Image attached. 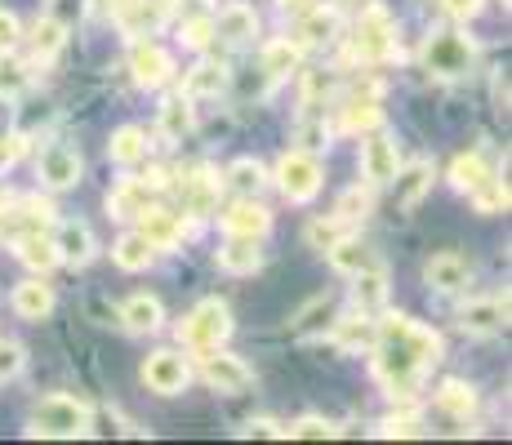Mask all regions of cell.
<instances>
[{"mask_svg": "<svg viewBox=\"0 0 512 445\" xmlns=\"http://www.w3.org/2000/svg\"><path fill=\"white\" fill-rule=\"evenodd\" d=\"M379 437H423V423L419 414H392L379 423Z\"/></svg>", "mask_w": 512, "mask_h": 445, "instance_id": "obj_48", "label": "cell"}, {"mask_svg": "<svg viewBox=\"0 0 512 445\" xmlns=\"http://www.w3.org/2000/svg\"><path fill=\"white\" fill-rule=\"evenodd\" d=\"M334 32H339V14L334 9H317L312 5L299 23V45H330Z\"/></svg>", "mask_w": 512, "mask_h": 445, "instance_id": "obj_34", "label": "cell"}, {"mask_svg": "<svg viewBox=\"0 0 512 445\" xmlns=\"http://www.w3.org/2000/svg\"><path fill=\"white\" fill-rule=\"evenodd\" d=\"M0 236H5V227H0Z\"/></svg>", "mask_w": 512, "mask_h": 445, "instance_id": "obj_56", "label": "cell"}, {"mask_svg": "<svg viewBox=\"0 0 512 445\" xmlns=\"http://www.w3.org/2000/svg\"><path fill=\"white\" fill-rule=\"evenodd\" d=\"M366 5H370V0H330L334 14H361Z\"/></svg>", "mask_w": 512, "mask_h": 445, "instance_id": "obj_53", "label": "cell"}, {"mask_svg": "<svg viewBox=\"0 0 512 445\" xmlns=\"http://www.w3.org/2000/svg\"><path fill=\"white\" fill-rule=\"evenodd\" d=\"M281 437H290V441H330V437H339V428H334L330 419H321V414H303V419H294Z\"/></svg>", "mask_w": 512, "mask_h": 445, "instance_id": "obj_43", "label": "cell"}, {"mask_svg": "<svg viewBox=\"0 0 512 445\" xmlns=\"http://www.w3.org/2000/svg\"><path fill=\"white\" fill-rule=\"evenodd\" d=\"M352 54L361 63H388L397 54V23L388 18V9L366 5L357 14V36H352Z\"/></svg>", "mask_w": 512, "mask_h": 445, "instance_id": "obj_5", "label": "cell"}, {"mask_svg": "<svg viewBox=\"0 0 512 445\" xmlns=\"http://www.w3.org/2000/svg\"><path fill=\"white\" fill-rule=\"evenodd\" d=\"M441 361L437 330L410 321V316H383L374 321V379L388 388V397L406 401L419 392L423 374Z\"/></svg>", "mask_w": 512, "mask_h": 445, "instance_id": "obj_1", "label": "cell"}, {"mask_svg": "<svg viewBox=\"0 0 512 445\" xmlns=\"http://www.w3.org/2000/svg\"><path fill=\"white\" fill-rule=\"evenodd\" d=\"M219 187H223V178H214L210 170H192L183 178V210L187 214H214Z\"/></svg>", "mask_w": 512, "mask_h": 445, "instance_id": "obj_24", "label": "cell"}, {"mask_svg": "<svg viewBox=\"0 0 512 445\" xmlns=\"http://www.w3.org/2000/svg\"><path fill=\"white\" fill-rule=\"evenodd\" d=\"M36 174H41V183L49 187V192H72V187L81 183L85 165H81V156H76L72 147L49 143L45 152L36 156Z\"/></svg>", "mask_w": 512, "mask_h": 445, "instance_id": "obj_9", "label": "cell"}, {"mask_svg": "<svg viewBox=\"0 0 512 445\" xmlns=\"http://www.w3.org/2000/svg\"><path fill=\"white\" fill-rule=\"evenodd\" d=\"M152 192L156 187H147L139 183V178H125L121 187H116L112 196H107V214H112L116 223H130V219H139V214L152 205Z\"/></svg>", "mask_w": 512, "mask_h": 445, "instance_id": "obj_22", "label": "cell"}, {"mask_svg": "<svg viewBox=\"0 0 512 445\" xmlns=\"http://www.w3.org/2000/svg\"><path fill=\"white\" fill-rule=\"evenodd\" d=\"M423 72L441 76V81H459V76L472 72V63H477V45H472L468 32H459V27H437V32L423 41Z\"/></svg>", "mask_w": 512, "mask_h": 445, "instance_id": "obj_2", "label": "cell"}, {"mask_svg": "<svg viewBox=\"0 0 512 445\" xmlns=\"http://www.w3.org/2000/svg\"><path fill=\"white\" fill-rule=\"evenodd\" d=\"M383 303H388V272H383V263L361 267V272L352 276V308L361 316H379Z\"/></svg>", "mask_w": 512, "mask_h": 445, "instance_id": "obj_17", "label": "cell"}, {"mask_svg": "<svg viewBox=\"0 0 512 445\" xmlns=\"http://www.w3.org/2000/svg\"><path fill=\"white\" fill-rule=\"evenodd\" d=\"M330 339L339 343L343 352H366L374 348V316H348V321H334L330 325Z\"/></svg>", "mask_w": 512, "mask_h": 445, "instance_id": "obj_30", "label": "cell"}, {"mask_svg": "<svg viewBox=\"0 0 512 445\" xmlns=\"http://www.w3.org/2000/svg\"><path fill=\"white\" fill-rule=\"evenodd\" d=\"M254 32H259V18H254L250 5H228L214 18V41L245 45V41H254Z\"/></svg>", "mask_w": 512, "mask_h": 445, "instance_id": "obj_25", "label": "cell"}, {"mask_svg": "<svg viewBox=\"0 0 512 445\" xmlns=\"http://www.w3.org/2000/svg\"><path fill=\"white\" fill-rule=\"evenodd\" d=\"M14 312L23 316V321H45L49 312H54V290L45 285V276H32V281H23L14 290Z\"/></svg>", "mask_w": 512, "mask_h": 445, "instance_id": "obj_26", "label": "cell"}, {"mask_svg": "<svg viewBox=\"0 0 512 445\" xmlns=\"http://www.w3.org/2000/svg\"><path fill=\"white\" fill-rule=\"evenodd\" d=\"M423 281H428L437 294H459V290H468L472 267H468L464 254L446 250V254H432V259H428V267H423Z\"/></svg>", "mask_w": 512, "mask_h": 445, "instance_id": "obj_16", "label": "cell"}, {"mask_svg": "<svg viewBox=\"0 0 512 445\" xmlns=\"http://www.w3.org/2000/svg\"><path fill=\"white\" fill-rule=\"evenodd\" d=\"M277 5L285 9V14H308V9L317 5V0H277Z\"/></svg>", "mask_w": 512, "mask_h": 445, "instance_id": "obj_54", "label": "cell"}, {"mask_svg": "<svg viewBox=\"0 0 512 445\" xmlns=\"http://www.w3.org/2000/svg\"><path fill=\"white\" fill-rule=\"evenodd\" d=\"M121 325L130 334H156L165 325V308L156 294H130V299L121 303Z\"/></svg>", "mask_w": 512, "mask_h": 445, "instance_id": "obj_20", "label": "cell"}, {"mask_svg": "<svg viewBox=\"0 0 512 445\" xmlns=\"http://www.w3.org/2000/svg\"><path fill=\"white\" fill-rule=\"evenodd\" d=\"M326 254H330V267H334L339 276H357L361 267H370V263H374V259H370V250H366V245H361L352 232L343 236V241H334Z\"/></svg>", "mask_w": 512, "mask_h": 445, "instance_id": "obj_33", "label": "cell"}, {"mask_svg": "<svg viewBox=\"0 0 512 445\" xmlns=\"http://www.w3.org/2000/svg\"><path fill=\"white\" fill-rule=\"evenodd\" d=\"M486 178H495V174H490V165L481 152L455 156V165H450V187H455V192H472V187H481Z\"/></svg>", "mask_w": 512, "mask_h": 445, "instance_id": "obj_36", "label": "cell"}, {"mask_svg": "<svg viewBox=\"0 0 512 445\" xmlns=\"http://www.w3.org/2000/svg\"><path fill=\"white\" fill-rule=\"evenodd\" d=\"M23 365H27V352L18 348V343L0 339V383L18 379V374H23Z\"/></svg>", "mask_w": 512, "mask_h": 445, "instance_id": "obj_47", "label": "cell"}, {"mask_svg": "<svg viewBox=\"0 0 512 445\" xmlns=\"http://www.w3.org/2000/svg\"><path fill=\"white\" fill-rule=\"evenodd\" d=\"M303 152H321V147H330V130H326V121H303Z\"/></svg>", "mask_w": 512, "mask_h": 445, "instance_id": "obj_49", "label": "cell"}, {"mask_svg": "<svg viewBox=\"0 0 512 445\" xmlns=\"http://www.w3.org/2000/svg\"><path fill=\"white\" fill-rule=\"evenodd\" d=\"M334 214H339V219H348V223L366 219V214H370V183L366 187H348V192L339 196V205H334Z\"/></svg>", "mask_w": 512, "mask_h": 445, "instance_id": "obj_46", "label": "cell"}, {"mask_svg": "<svg viewBox=\"0 0 512 445\" xmlns=\"http://www.w3.org/2000/svg\"><path fill=\"white\" fill-rule=\"evenodd\" d=\"M130 5H134V0H103V9H107V14H112V18H121Z\"/></svg>", "mask_w": 512, "mask_h": 445, "instance_id": "obj_55", "label": "cell"}, {"mask_svg": "<svg viewBox=\"0 0 512 445\" xmlns=\"http://www.w3.org/2000/svg\"><path fill=\"white\" fill-rule=\"evenodd\" d=\"M223 183H228L236 196H259L263 187H268V170H263V165L254 161V156H241V161H232V165H228Z\"/></svg>", "mask_w": 512, "mask_h": 445, "instance_id": "obj_31", "label": "cell"}, {"mask_svg": "<svg viewBox=\"0 0 512 445\" xmlns=\"http://www.w3.org/2000/svg\"><path fill=\"white\" fill-rule=\"evenodd\" d=\"M130 72H134V85L161 89L174 76V58L165 54L161 45H152V41H134L130 45Z\"/></svg>", "mask_w": 512, "mask_h": 445, "instance_id": "obj_12", "label": "cell"}, {"mask_svg": "<svg viewBox=\"0 0 512 445\" xmlns=\"http://www.w3.org/2000/svg\"><path fill=\"white\" fill-rule=\"evenodd\" d=\"M228 334H232V312H228V303L223 299H201L179 325V343L183 348H192V352L219 348Z\"/></svg>", "mask_w": 512, "mask_h": 445, "instance_id": "obj_4", "label": "cell"}, {"mask_svg": "<svg viewBox=\"0 0 512 445\" xmlns=\"http://www.w3.org/2000/svg\"><path fill=\"white\" fill-rule=\"evenodd\" d=\"M437 405L450 414V419H468V414L477 410V392H472L468 383H459V379H446L437 388Z\"/></svg>", "mask_w": 512, "mask_h": 445, "instance_id": "obj_39", "label": "cell"}, {"mask_svg": "<svg viewBox=\"0 0 512 445\" xmlns=\"http://www.w3.org/2000/svg\"><path fill=\"white\" fill-rule=\"evenodd\" d=\"M299 54H303L299 41H272L263 49V72H268L272 81H277V76H290L294 67H299Z\"/></svg>", "mask_w": 512, "mask_h": 445, "instance_id": "obj_40", "label": "cell"}, {"mask_svg": "<svg viewBox=\"0 0 512 445\" xmlns=\"http://www.w3.org/2000/svg\"><path fill=\"white\" fill-rule=\"evenodd\" d=\"M219 267L228 276H254L263 267L259 241H250V236H228V241L219 245Z\"/></svg>", "mask_w": 512, "mask_h": 445, "instance_id": "obj_21", "label": "cell"}, {"mask_svg": "<svg viewBox=\"0 0 512 445\" xmlns=\"http://www.w3.org/2000/svg\"><path fill=\"white\" fill-rule=\"evenodd\" d=\"M0 227L9 236H27V232H49L54 227V205L41 196H18L9 210H0Z\"/></svg>", "mask_w": 512, "mask_h": 445, "instance_id": "obj_11", "label": "cell"}, {"mask_svg": "<svg viewBox=\"0 0 512 445\" xmlns=\"http://www.w3.org/2000/svg\"><path fill=\"white\" fill-rule=\"evenodd\" d=\"M330 325H334V299H330V294H321V299H312L303 312H294L290 330L303 334V339H312V334H326Z\"/></svg>", "mask_w": 512, "mask_h": 445, "instance_id": "obj_32", "label": "cell"}, {"mask_svg": "<svg viewBox=\"0 0 512 445\" xmlns=\"http://www.w3.org/2000/svg\"><path fill=\"white\" fill-rule=\"evenodd\" d=\"M201 379L210 383L214 392H223V397H236V392H245L254 383V370L241 356L210 348V352H201Z\"/></svg>", "mask_w": 512, "mask_h": 445, "instance_id": "obj_7", "label": "cell"}, {"mask_svg": "<svg viewBox=\"0 0 512 445\" xmlns=\"http://www.w3.org/2000/svg\"><path fill=\"white\" fill-rule=\"evenodd\" d=\"M139 232L152 241V250H179L183 245V214L161 210V205H147L139 214Z\"/></svg>", "mask_w": 512, "mask_h": 445, "instance_id": "obj_18", "label": "cell"}, {"mask_svg": "<svg viewBox=\"0 0 512 445\" xmlns=\"http://www.w3.org/2000/svg\"><path fill=\"white\" fill-rule=\"evenodd\" d=\"M90 432V405L76 397H45L32 410V423H27V437H54V441H76Z\"/></svg>", "mask_w": 512, "mask_h": 445, "instance_id": "obj_3", "label": "cell"}, {"mask_svg": "<svg viewBox=\"0 0 512 445\" xmlns=\"http://www.w3.org/2000/svg\"><path fill=\"white\" fill-rule=\"evenodd\" d=\"M281 423L277 419H250L245 423V437H281Z\"/></svg>", "mask_w": 512, "mask_h": 445, "instance_id": "obj_51", "label": "cell"}, {"mask_svg": "<svg viewBox=\"0 0 512 445\" xmlns=\"http://www.w3.org/2000/svg\"><path fill=\"white\" fill-rule=\"evenodd\" d=\"M112 259H116L121 272H147L152 259H156V250H152V241H147L143 232H125L121 241L112 245Z\"/></svg>", "mask_w": 512, "mask_h": 445, "instance_id": "obj_29", "label": "cell"}, {"mask_svg": "<svg viewBox=\"0 0 512 445\" xmlns=\"http://www.w3.org/2000/svg\"><path fill=\"white\" fill-rule=\"evenodd\" d=\"M348 232H352V223H348V219H339V214H330V219H312V223H308V245H312V250L326 254L330 245H334V241H343Z\"/></svg>", "mask_w": 512, "mask_h": 445, "instance_id": "obj_42", "label": "cell"}, {"mask_svg": "<svg viewBox=\"0 0 512 445\" xmlns=\"http://www.w3.org/2000/svg\"><path fill=\"white\" fill-rule=\"evenodd\" d=\"M472 205H477V214H504L508 210V183H499V178H486L481 187H472Z\"/></svg>", "mask_w": 512, "mask_h": 445, "instance_id": "obj_44", "label": "cell"}, {"mask_svg": "<svg viewBox=\"0 0 512 445\" xmlns=\"http://www.w3.org/2000/svg\"><path fill=\"white\" fill-rule=\"evenodd\" d=\"M481 5H486V0H441V9H446L455 23H468V18H477Z\"/></svg>", "mask_w": 512, "mask_h": 445, "instance_id": "obj_50", "label": "cell"}, {"mask_svg": "<svg viewBox=\"0 0 512 445\" xmlns=\"http://www.w3.org/2000/svg\"><path fill=\"white\" fill-rule=\"evenodd\" d=\"M187 379H192V365L170 348L152 352L143 361V383H147V392H156V397H179L187 388Z\"/></svg>", "mask_w": 512, "mask_h": 445, "instance_id": "obj_8", "label": "cell"}, {"mask_svg": "<svg viewBox=\"0 0 512 445\" xmlns=\"http://www.w3.org/2000/svg\"><path fill=\"white\" fill-rule=\"evenodd\" d=\"M432 161H410V165H401L397 178H392V192H397V205L401 210H415V205L423 201V196L432 192Z\"/></svg>", "mask_w": 512, "mask_h": 445, "instance_id": "obj_19", "label": "cell"}, {"mask_svg": "<svg viewBox=\"0 0 512 445\" xmlns=\"http://www.w3.org/2000/svg\"><path fill=\"white\" fill-rule=\"evenodd\" d=\"M18 36H23V32H18V18L14 14H0V49H9Z\"/></svg>", "mask_w": 512, "mask_h": 445, "instance_id": "obj_52", "label": "cell"}, {"mask_svg": "<svg viewBox=\"0 0 512 445\" xmlns=\"http://www.w3.org/2000/svg\"><path fill=\"white\" fill-rule=\"evenodd\" d=\"M223 232H228V236H250V241H263V236L272 232L268 205H259L254 196H241V201H232L228 210H223Z\"/></svg>", "mask_w": 512, "mask_h": 445, "instance_id": "obj_14", "label": "cell"}, {"mask_svg": "<svg viewBox=\"0 0 512 445\" xmlns=\"http://www.w3.org/2000/svg\"><path fill=\"white\" fill-rule=\"evenodd\" d=\"M27 41H32V58H36V63H49V58L63 49L67 27L58 23V18H41V23L32 27V36H27Z\"/></svg>", "mask_w": 512, "mask_h": 445, "instance_id": "obj_37", "label": "cell"}, {"mask_svg": "<svg viewBox=\"0 0 512 445\" xmlns=\"http://www.w3.org/2000/svg\"><path fill=\"white\" fill-rule=\"evenodd\" d=\"M18 263L23 267H32L36 276H45V272H54L58 267V250H54V241H49V232H27V236H18Z\"/></svg>", "mask_w": 512, "mask_h": 445, "instance_id": "obj_28", "label": "cell"}, {"mask_svg": "<svg viewBox=\"0 0 512 445\" xmlns=\"http://www.w3.org/2000/svg\"><path fill=\"white\" fill-rule=\"evenodd\" d=\"M223 89H228V67H223V63H210V58H201V63H196L192 72L183 76V89H179V94L196 103V98H219Z\"/></svg>", "mask_w": 512, "mask_h": 445, "instance_id": "obj_23", "label": "cell"}, {"mask_svg": "<svg viewBox=\"0 0 512 445\" xmlns=\"http://www.w3.org/2000/svg\"><path fill=\"white\" fill-rule=\"evenodd\" d=\"M147 152H152V143H147V130H139V125H121V130L112 134V143H107V156H112L116 165H143Z\"/></svg>", "mask_w": 512, "mask_h": 445, "instance_id": "obj_27", "label": "cell"}, {"mask_svg": "<svg viewBox=\"0 0 512 445\" xmlns=\"http://www.w3.org/2000/svg\"><path fill=\"white\" fill-rule=\"evenodd\" d=\"M49 241H54V250H58V263H72V267H85L98 254L90 223H76V219L54 223V236H49Z\"/></svg>", "mask_w": 512, "mask_h": 445, "instance_id": "obj_13", "label": "cell"}, {"mask_svg": "<svg viewBox=\"0 0 512 445\" xmlns=\"http://www.w3.org/2000/svg\"><path fill=\"white\" fill-rule=\"evenodd\" d=\"M504 325H508V294L472 299L459 308V330L464 334H499Z\"/></svg>", "mask_w": 512, "mask_h": 445, "instance_id": "obj_15", "label": "cell"}, {"mask_svg": "<svg viewBox=\"0 0 512 445\" xmlns=\"http://www.w3.org/2000/svg\"><path fill=\"white\" fill-rule=\"evenodd\" d=\"M321 183H326V170H321L317 152H303V147H294V152L281 156V165H277V187H281L285 201L308 205L312 196L321 192Z\"/></svg>", "mask_w": 512, "mask_h": 445, "instance_id": "obj_6", "label": "cell"}, {"mask_svg": "<svg viewBox=\"0 0 512 445\" xmlns=\"http://www.w3.org/2000/svg\"><path fill=\"white\" fill-rule=\"evenodd\" d=\"M187 130H192V98L174 94L161 103V134L165 138H183Z\"/></svg>", "mask_w": 512, "mask_h": 445, "instance_id": "obj_41", "label": "cell"}, {"mask_svg": "<svg viewBox=\"0 0 512 445\" xmlns=\"http://www.w3.org/2000/svg\"><path fill=\"white\" fill-rule=\"evenodd\" d=\"M27 89H32V67L18 54L0 49V98H23Z\"/></svg>", "mask_w": 512, "mask_h": 445, "instance_id": "obj_35", "label": "cell"}, {"mask_svg": "<svg viewBox=\"0 0 512 445\" xmlns=\"http://www.w3.org/2000/svg\"><path fill=\"white\" fill-rule=\"evenodd\" d=\"M379 125H383V112H379V103H374V94L370 98H348V107H343V130L370 134V130H379Z\"/></svg>", "mask_w": 512, "mask_h": 445, "instance_id": "obj_38", "label": "cell"}, {"mask_svg": "<svg viewBox=\"0 0 512 445\" xmlns=\"http://www.w3.org/2000/svg\"><path fill=\"white\" fill-rule=\"evenodd\" d=\"M179 41H183L187 49H210V45H214V18H210V14L187 18V23L179 27Z\"/></svg>", "mask_w": 512, "mask_h": 445, "instance_id": "obj_45", "label": "cell"}, {"mask_svg": "<svg viewBox=\"0 0 512 445\" xmlns=\"http://www.w3.org/2000/svg\"><path fill=\"white\" fill-rule=\"evenodd\" d=\"M401 170V156H397V143L388 134H370L361 143V174H366L370 187H388Z\"/></svg>", "mask_w": 512, "mask_h": 445, "instance_id": "obj_10", "label": "cell"}]
</instances>
